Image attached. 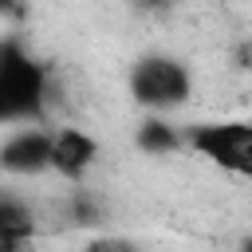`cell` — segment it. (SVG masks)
<instances>
[{
    "mask_svg": "<svg viewBox=\"0 0 252 252\" xmlns=\"http://www.w3.org/2000/svg\"><path fill=\"white\" fill-rule=\"evenodd\" d=\"M126 91H130V102L146 110H158V114L177 110L193 98V71L173 55H146L130 67Z\"/></svg>",
    "mask_w": 252,
    "mask_h": 252,
    "instance_id": "1",
    "label": "cell"
},
{
    "mask_svg": "<svg viewBox=\"0 0 252 252\" xmlns=\"http://www.w3.org/2000/svg\"><path fill=\"white\" fill-rule=\"evenodd\" d=\"M98 138L83 126H55L51 130V173L59 181H71V185H83L87 173L98 165Z\"/></svg>",
    "mask_w": 252,
    "mask_h": 252,
    "instance_id": "2",
    "label": "cell"
},
{
    "mask_svg": "<svg viewBox=\"0 0 252 252\" xmlns=\"http://www.w3.org/2000/svg\"><path fill=\"white\" fill-rule=\"evenodd\" d=\"M0 169L12 177H39L51 169V130L20 126L0 142Z\"/></svg>",
    "mask_w": 252,
    "mask_h": 252,
    "instance_id": "3",
    "label": "cell"
},
{
    "mask_svg": "<svg viewBox=\"0 0 252 252\" xmlns=\"http://www.w3.org/2000/svg\"><path fill=\"white\" fill-rule=\"evenodd\" d=\"M134 146L142 154H150V158H169V154H177L185 146V134L173 122H165V118L154 114V118H142L134 126Z\"/></svg>",
    "mask_w": 252,
    "mask_h": 252,
    "instance_id": "4",
    "label": "cell"
},
{
    "mask_svg": "<svg viewBox=\"0 0 252 252\" xmlns=\"http://www.w3.org/2000/svg\"><path fill=\"white\" fill-rule=\"evenodd\" d=\"M83 252H146V248L126 240V236H94V240H87Z\"/></svg>",
    "mask_w": 252,
    "mask_h": 252,
    "instance_id": "5",
    "label": "cell"
},
{
    "mask_svg": "<svg viewBox=\"0 0 252 252\" xmlns=\"http://www.w3.org/2000/svg\"><path fill=\"white\" fill-rule=\"evenodd\" d=\"M236 252H252V236H244V240H240V248H236Z\"/></svg>",
    "mask_w": 252,
    "mask_h": 252,
    "instance_id": "6",
    "label": "cell"
}]
</instances>
